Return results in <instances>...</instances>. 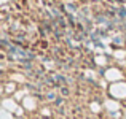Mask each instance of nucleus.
<instances>
[{
  "mask_svg": "<svg viewBox=\"0 0 126 119\" xmlns=\"http://www.w3.org/2000/svg\"><path fill=\"white\" fill-rule=\"evenodd\" d=\"M61 94H62V95H69V89L62 86V87H61Z\"/></svg>",
  "mask_w": 126,
  "mask_h": 119,
  "instance_id": "obj_1",
  "label": "nucleus"
}]
</instances>
